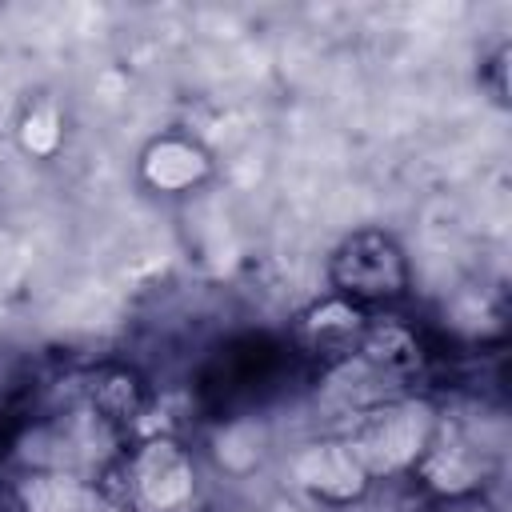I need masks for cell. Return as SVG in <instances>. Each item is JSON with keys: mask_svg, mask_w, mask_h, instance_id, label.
Segmentation results:
<instances>
[{"mask_svg": "<svg viewBox=\"0 0 512 512\" xmlns=\"http://www.w3.org/2000/svg\"><path fill=\"white\" fill-rule=\"evenodd\" d=\"M140 476H144V488H148V496H152L156 504H168V500L184 496V488H188L184 460H180L168 444H156V448L144 456Z\"/></svg>", "mask_w": 512, "mask_h": 512, "instance_id": "1", "label": "cell"}, {"mask_svg": "<svg viewBox=\"0 0 512 512\" xmlns=\"http://www.w3.org/2000/svg\"><path fill=\"white\" fill-rule=\"evenodd\" d=\"M28 508L32 512H88L92 500L72 480H36L28 484Z\"/></svg>", "mask_w": 512, "mask_h": 512, "instance_id": "2", "label": "cell"}, {"mask_svg": "<svg viewBox=\"0 0 512 512\" xmlns=\"http://www.w3.org/2000/svg\"><path fill=\"white\" fill-rule=\"evenodd\" d=\"M304 476H308L312 484H324V488H336V492H340L336 480H352V484H356V464H352L344 452H336V448H320V452H312V456L304 460Z\"/></svg>", "mask_w": 512, "mask_h": 512, "instance_id": "3", "label": "cell"}]
</instances>
